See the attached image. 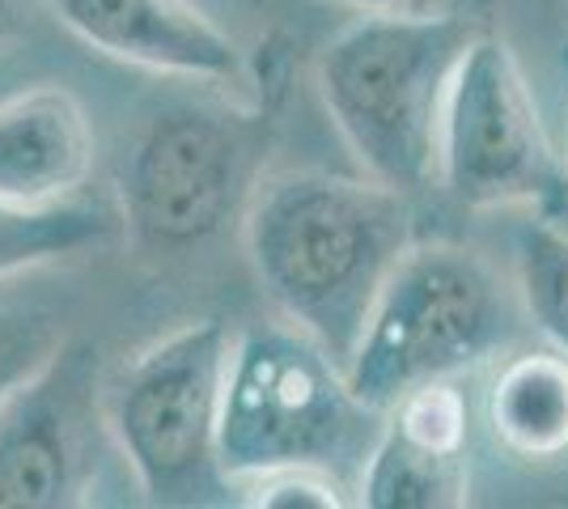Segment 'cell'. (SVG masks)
Returning a JSON list of instances; mask_svg holds the SVG:
<instances>
[{"label":"cell","mask_w":568,"mask_h":509,"mask_svg":"<svg viewBox=\"0 0 568 509\" xmlns=\"http://www.w3.org/2000/svg\"><path fill=\"white\" fill-rule=\"evenodd\" d=\"M335 4H348L356 13H403V9H412L416 0H335Z\"/></svg>","instance_id":"obj_19"},{"label":"cell","mask_w":568,"mask_h":509,"mask_svg":"<svg viewBox=\"0 0 568 509\" xmlns=\"http://www.w3.org/2000/svg\"><path fill=\"white\" fill-rule=\"evenodd\" d=\"M521 318V293L479 251L412 243L369 311L348 383L369 408L390 413L412 387L463 378L500 357Z\"/></svg>","instance_id":"obj_4"},{"label":"cell","mask_w":568,"mask_h":509,"mask_svg":"<svg viewBox=\"0 0 568 509\" xmlns=\"http://www.w3.org/2000/svg\"><path fill=\"white\" fill-rule=\"evenodd\" d=\"M22 34V0H0V48Z\"/></svg>","instance_id":"obj_18"},{"label":"cell","mask_w":568,"mask_h":509,"mask_svg":"<svg viewBox=\"0 0 568 509\" xmlns=\"http://www.w3.org/2000/svg\"><path fill=\"white\" fill-rule=\"evenodd\" d=\"M437 187L467 213L521 204L556 213L568 195L565 166L521 64L509 43L488 30L467 48L454 73L437 136Z\"/></svg>","instance_id":"obj_7"},{"label":"cell","mask_w":568,"mask_h":509,"mask_svg":"<svg viewBox=\"0 0 568 509\" xmlns=\"http://www.w3.org/2000/svg\"><path fill=\"white\" fill-rule=\"evenodd\" d=\"M55 323L34 311H9L0 306V399L22 383L30 369L48 362L60 344Z\"/></svg>","instance_id":"obj_17"},{"label":"cell","mask_w":568,"mask_h":509,"mask_svg":"<svg viewBox=\"0 0 568 509\" xmlns=\"http://www.w3.org/2000/svg\"><path fill=\"white\" fill-rule=\"evenodd\" d=\"M484 26L467 13H361L318 51L314 85L369 179L407 200L437 187L454 73Z\"/></svg>","instance_id":"obj_2"},{"label":"cell","mask_w":568,"mask_h":509,"mask_svg":"<svg viewBox=\"0 0 568 509\" xmlns=\"http://www.w3.org/2000/svg\"><path fill=\"white\" fill-rule=\"evenodd\" d=\"M237 506L246 509H344L356 506L348 497L353 488L332 471H314V467H281L255 476L246 485H237Z\"/></svg>","instance_id":"obj_16"},{"label":"cell","mask_w":568,"mask_h":509,"mask_svg":"<svg viewBox=\"0 0 568 509\" xmlns=\"http://www.w3.org/2000/svg\"><path fill=\"white\" fill-rule=\"evenodd\" d=\"M518 293L526 323H535V332L568 357V234L551 221L521 230Z\"/></svg>","instance_id":"obj_14"},{"label":"cell","mask_w":568,"mask_h":509,"mask_svg":"<svg viewBox=\"0 0 568 509\" xmlns=\"http://www.w3.org/2000/svg\"><path fill=\"white\" fill-rule=\"evenodd\" d=\"M263 106L179 102L158 111L119 170L123 238L141 255H191L242 221L267 149Z\"/></svg>","instance_id":"obj_6"},{"label":"cell","mask_w":568,"mask_h":509,"mask_svg":"<svg viewBox=\"0 0 568 509\" xmlns=\"http://www.w3.org/2000/svg\"><path fill=\"white\" fill-rule=\"evenodd\" d=\"M55 18L85 48L149 73L237 85L246 51L191 0H51Z\"/></svg>","instance_id":"obj_9"},{"label":"cell","mask_w":568,"mask_h":509,"mask_svg":"<svg viewBox=\"0 0 568 509\" xmlns=\"http://www.w3.org/2000/svg\"><path fill=\"white\" fill-rule=\"evenodd\" d=\"M234 332L191 318L136 348L102 383V413L149 506L209 509L230 501L221 467V395Z\"/></svg>","instance_id":"obj_5"},{"label":"cell","mask_w":568,"mask_h":509,"mask_svg":"<svg viewBox=\"0 0 568 509\" xmlns=\"http://www.w3.org/2000/svg\"><path fill=\"white\" fill-rule=\"evenodd\" d=\"M102 365L85 339H60L0 399V509L85 506L115 446L102 413Z\"/></svg>","instance_id":"obj_8"},{"label":"cell","mask_w":568,"mask_h":509,"mask_svg":"<svg viewBox=\"0 0 568 509\" xmlns=\"http://www.w3.org/2000/svg\"><path fill=\"white\" fill-rule=\"evenodd\" d=\"M386 425L407 437V441L428 446V450L463 455L467 450L471 408H467V395L458 387V378H437V383L407 390L399 404L386 413Z\"/></svg>","instance_id":"obj_15"},{"label":"cell","mask_w":568,"mask_h":509,"mask_svg":"<svg viewBox=\"0 0 568 509\" xmlns=\"http://www.w3.org/2000/svg\"><path fill=\"white\" fill-rule=\"evenodd\" d=\"M123 234L119 204L106 208L85 195L51 200V204H22L0 195V285L34 272L77 259L85 251H102Z\"/></svg>","instance_id":"obj_12"},{"label":"cell","mask_w":568,"mask_h":509,"mask_svg":"<svg viewBox=\"0 0 568 509\" xmlns=\"http://www.w3.org/2000/svg\"><path fill=\"white\" fill-rule=\"evenodd\" d=\"M356 506L365 509H463L471 506V462L428 450L382 425L374 455L361 467Z\"/></svg>","instance_id":"obj_13"},{"label":"cell","mask_w":568,"mask_h":509,"mask_svg":"<svg viewBox=\"0 0 568 509\" xmlns=\"http://www.w3.org/2000/svg\"><path fill=\"white\" fill-rule=\"evenodd\" d=\"M94 123L60 85H34L0 102V195L51 204L81 195L94 174Z\"/></svg>","instance_id":"obj_10"},{"label":"cell","mask_w":568,"mask_h":509,"mask_svg":"<svg viewBox=\"0 0 568 509\" xmlns=\"http://www.w3.org/2000/svg\"><path fill=\"white\" fill-rule=\"evenodd\" d=\"M386 413L369 408L348 369L293 323L234 332L221 395V467L230 485L281 467L332 471L356 492Z\"/></svg>","instance_id":"obj_3"},{"label":"cell","mask_w":568,"mask_h":509,"mask_svg":"<svg viewBox=\"0 0 568 509\" xmlns=\"http://www.w3.org/2000/svg\"><path fill=\"white\" fill-rule=\"evenodd\" d=\"M488 425L500 450L521 462L568 455V357L560 348H526L493 374Z\"/></svg>","instance_id":"obj_11"},{"label":"cell","mask_w":568,"mask_h":509,"mask_svg":"<svg viewBox=\"0 0 568 509\" xmlns=\"http://www.w3.org/2000/svg\"><path fill=\"white\" fill-rule=\"evenodd\" d=\"M242 243L276 315L348 369L386 276L416 243L407 195L378 179L284 170L260 179Z\"/></svg>","instance_id":"obj_1"}]
</instances>
